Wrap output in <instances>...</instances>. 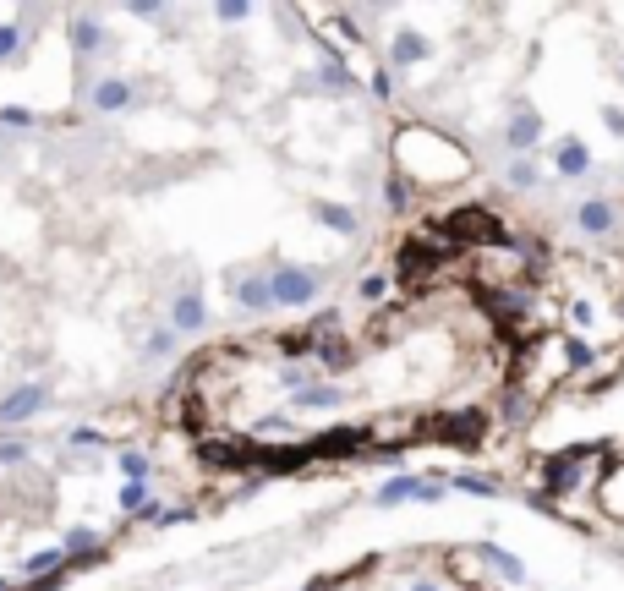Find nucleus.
I'll use <instances>...</instances> for the list:
<instances>
[{
	"label": "nucleus",
	"mask_w": 624,
	"mask_h": 591,
	"mask_svg": "<svg viewBox=\"0 0 624 591\" xmlns=\"http://www.w3.org/2000/svg\"><path fill=\"white\" fill-rule=\"evenodd\" d=\"M438 236H449L455 247H482V241H504V225L499 214H488V208H455L449 219H438Z\"/></svg>",
	"instance_id": "f257e3e1"
},
{
	"label": "nucleus",
	"mask_w": 624,
	"mask_h": 591,
	"mask_svg": "<svg viewBox=\"0 0 624 591\" xmlns=\"http://www.w3.org/2000/svg\"><path fill=\"white\" fill-rule=\"evenodd\" d=\"M269 291H274V307H312L323 291V274L318 269H302V263H280V269H269Z\"/></svg>",
	"instance_id": "f03ea898"
},
{
	"label": "nucleus",
	"mask_w": 624,
	"mask_h": 591,
	"mask_svg": "<svg viewBox=\"0 0 624 591\" xmlns=\"http://www.w3.org/2000/svg\"><path fill=\"white\" fill-rule=\"evenodd\" d=\"M449 252L444 247H433V230L427 236H411V241H400V252H395V274L400 280H427V274H438V263H444Z\"/></svg>",
	"instance_id": "7ed1b4c3"
},
{
	"label": "nucleus",
	"mask_w": 624,
	"mask_h": 591,
	"mask_svg": "<svg viewBox=\"0 0 624 591\" xmlns=\"http://www.w3.org/2000/svg\"><path fill=\"white\" fill-rule=\"evenodd\" d=\"M50 405V389L44 384H17L11 394H0V427H22V422H33V416Z\"/></svg>",
	"instance_id": "20e7f679"
},
{
	"label": "nucleus",
	"mask_w": 624,
	"mask_h": 591,
	"mask_svg": "<svg viewBox=\"0 0 624 591\" xmlns=\"http://www.w3.org/2000/svg\"><path fill=\"white\" fill-rule=\"evenodd\" d=\"M362 449H373L367 427H329V433L312 438V460H340V455H362Z\"/></svg>",
	"instance_id": "39448f33"
},
{
	"label": "nucleus",
	"mask_w": 624,
	"mask_h": 591,
	"mask_svg": "<svg viewBox=\"0 0 624 591\" xmlns=\"http://www.w3.org/2000/svg\"><path fill=\"white\" fill-rule=\"evenodd\" d=\"M132 99H137V88L126 83V77H115V72L88 83V110H94V115H121Z\"/></svg>",
	"instance_id": "423d86ee"
},
{
	"label": "nucleus",
	"mask_w": 624,
	"mask_h": 591,
	"mask_svg": "<svg viewBox=\"0 0 624 591\" xmlns=\"http://www.w3.org/2000/svg\"><path fill=\"white\" fill-rule=\"evenodd\" d=\"M230 296H236V307L241 312H269L274 307V291H269V274H236V280H230Z\"/></svg>",
	"instance_id": "0eeeda50"
},
{
	"label": "nucleus",
	"mask_w": 624,
	"mask_h": 591,
	"mask_svg": "<svg viewBox=\"0 0 624 591\" xmlns=\"http://www.w3.org/2000/svg\"><path fill=\"white\" fill-rule=\"evenodd\" d=\"M170 329L176 334H203L208 329V307L198 291H181L176 301H170Z\"/></svg>",
	"instance_id": "6e6552de"
},
{
	"label": "nucleus",
	"mask_w": 624,
	"mask_h": 591,
	"mask_svg": "<svg viewBox=\"0 0 624 591\" xmlns=\"http://www.w3.org/2000/svg\"><path fill=\"white\" fill-rule=\"evenodd\" d=\"M17 575H22V586H39V581H50V575H72V570H66V548H39V553H28Z\"/></svg>",
	"instance_id": "1a4fd4ad"
},
{
	"label": "nucleus",
	"mask_w": 624,
	"mask_h": 591,
	"mask_svg": "<svg viewBox=\"0 0 624 591\" xmlns=\"http://www.w3.org/2000/svg\"><path fill=\"white\" fill-rule=\"evenodd\" d=\"M66 33H72L77 61H88V55H99V50H104V28H99V17H72V22H66Z\"/></svg>",
	"instance_id": "9d476101"
},
{
	"label": "nucleus",
	"mask_w": 624,
	"mask_h": 591,
	"mask_svg": "<svg viewBox=\"0 0 624 591\" xmlns=\"http://www.w3.org/2000/svg\"><path fill=\"white\" fill-rule=\"evenodd\" d=\"M115 466H121V482H154V460H148V449H137V444L115 449Z\"/></svg>",
	"instance_id": "9b49d317"
},
{
	"label": "nucleus",
	"mask_w": 624,
	"mask_h": 591,
	"mask_svg": "<svg viewBox=\"0 0 624 591\" xmlns=\"http://www.w3.org/2000/svg\"><path fill=\"white\" fill-rule=\"evenodd\" d=\"M291 405H296V411H334V405H345V389H334V384H307V389L291 394Z\"/></svg>",
	"instance_id": "f8f14e48"
},
{
	"label": "nucleus",
	"mask_w": 624,
	"mask_h": 591,
	"mask_svg": "<svg viewBox=\"0 0 624 591\" xmlns=\"http://www.w3.org/2000/svg\"><path fill=\"white\" fill-rule=\"evenodd\" d=\"M312 214H318V225L334 230V236H356V230H362V225H356V214H351L345 203H318Z\"/></svg>",
	"instance_id": "ddd939ff"
},
{
	"label": "nucleus",
	"mask_w": 624,
	"mask_h": 591,
	"mask_svg": "<svg viewBox=\"0 0 624 591\" xmlns=\"http://www.w3.org/2000/svg\"><path fill=\"white\" fill-rule=\"evenodd\" d=\"M422 488H427L422 477H389V482H384V488H378L373 498L389 509V504H406V498H422Z\"/></svg>",
	"instance_id": "4468645a"
},
{
	"label": "nucleus",
	"mask_w": 624,
	"mask_h": 591,
	"mask_svg": "<svg viewBox=\"0 0 624 591\" xmlns=\"http://www.w3.org/2000/svg\"><path fill=\"white\" fill-rule=\"evenodd\" d=\"M115 504H121V515H143L148 504H154V482H121V498H115Z\"/></svg>",
	"instance_id": "2eb2a0df"
},
{
	"label": "nucleus",
	"mask_w": 624,
	"mask_h": 591,
	"mask_svg": "<svg viewBox=\"0 0 624 591\" xmlns=\"http://www.w3.org/2000/svg\"><path fill=\"white\" fill-rule=\"evenodd\" d=\"M422 55H427V39H422V33H400V39L389 44V61H395V66H416Z\"/></svg>",
	"instance_id": "dca6fc26"
},
{
	"label": "nucleus",
	"mask_w": 624,
	"mask_h": 591,
	"mask_svg": "<svg viewBox=\"0 0 624 591\" xmlns=\"http://www.w3.org/2000/svg\"><path fill=\"white\" fill-rule=\"evenodd\" d=\"M176 340H181V334L170 329V323H159V329L143 340V356H148V362H165V356H176Z\"/></svg>",
	"instance_id": "f3484780"
},
{
	"label": "nucleus",
	"mask_w": 624,
	"mask_h": 591,
	"mask_svg": "<svg viewBox=\"0 0 624 591\" xmlns=\"http://www.w3.org/2000/svg\"><path fill=\"white\" fill-rule=\"evenodd\" d=\"M586 165H592V154H586V143H575V137H564V143H559V176H581Z\"/></svg>",
	"instance_id": "a211bd4d"
},
{
	"label": "nucleus",
	"mask_w": 624,
	"mask_h": 591,
	"mask_svg": "<svg viewBox=\"0 0 624 591\" xmlns=\"http://www.w3.org/2000/svg\"><path fill=\"white\" fill-rule=\"evenodd\" d=\"M318 83H323V88H334V94H351V88H356V77H351V66L323 61V66H318Z\"/></svg>",
	"instance_id": "6ab92c4d"
},
{
	"label": "nucleus",
	"mask_w": 624,
	"mask_h": 591,
	"mask_svg": "<svg viewBox=\"0 0 624 591\" xmlns=\"http://www.w3.org/2000/svg\"><path fill=\"white\" fill-rule=\"evenodd\" d=\"M608 225H614V208H608V203H581V230H592V236H603Z\"/></svg>",
	"instance_id": "aec40b11"
},
{
	"label": "nucleus",
	"mask_w": 624,
	"mask_h": 591,
	"mask_svg": "<svg viewBox=\"0 0 624 591\" xmlns=\"http://www.w3.org/2000/svg\"><path fill=\"white\" fill-rule=\"evenodd\" d=\"M22 44H28V39H22V28H17V22H0V66H6V61H17V55H22Z\"/></svg>",
	"instance_id": "412c9836"
},
{
	"label": "nucleus",
	"mask_w": 624,
	"mask_h": 591,
	"mask_svg": "<svg viewBox=\"0 0 624 591\" xmlns=\"http://www.w3.org/2000/svg\"><path fill=\"white\" fill-rule=\"evenodd\" d=\"M537 132H542L537 115H520V121L510 126V148H531V143H537Z\"/></svg>",
	"instance_id": "4be33fe9"
},
{
	"label": "nucleus",
	"mask_w": 624,
	"mask_h": 591,
	"mask_svg": "<svg viewBox=\"0 0 624 591\" xmlns=\"http://www.w3.org/2000/svg\"><path fill=\"white\" fill-rule=\"evenodd\" d=\"M66 444H72V449H104L110 438H104L99 427H72V433H66Z\"/></svg>",
	"instance_id": "5701e85b"
},
{
	"label": "nucleus",
	"mask_w": 624,
	"mask_h": 591,
	"mask_svg": "<svg viewBox=\"0 0 624 591\" xmlns=\"http://www.w3.org/2000/svg\"><path fill=\"white\" fill-rule=\"evenodd\" d=\"M384 197H389V208H395V214H406V197H411V192H406V176H400V170L384 181Z\"/></svg>",
	"instance_id": "b1692460"
},
{
	"label": "nucleus",
	"mask_w": 624,
	"mask_h": 591,
	"mask_svg": "<svg viewBox=\"0 0 624 591\" xmlns=\"http://www.w3.org/2000/svg\"><path fill=\"white\" fill-rule=\"evenodd\" d=\"M214 17L225 22V28H236V22L252 17V6H241V0H225V6H214Z\"/></svg>",
	"instance_id": "393cba45"
},
{
	"label": "nucleus",
	"mask_w": 624,
	"mask_h": 591,
	"mask_svg": "<svg viewBox=\"0 0 624 591\" xmlns=\"http://www.w3.org/2000/svg\"><path fill=\"white\" fill-rule=\"evenodd\" d=\"M28 460V444L22 438H0V466H22Z\"/></svg>",
	"instance_id": "a878e982"
},
{
	"label": "nucleus",
	"mask_w": 624,
	"mask_h": 591,
	"mask_svg": "<svg viewBox=\"0 0 624 591\" xmlns=\"http://www.w3.org/2000/svg\"><path fill=\"white\" fill-rule=\"evenodd\" d=\"M0 126H33L28 104H0Z\"/></svg>",
	"instance_id": "bb28decb"
},
{
	"label": "nucleus",
	"mask_w": 624,
	"mask_h": 591,
	"mask_svg": "<svg viewBox=\"0 0 624 591\" xmlns=\"http://www.w3.org/2000/svg\"><path fill=\"white\" fill-rule=\"evenodd\" d=\"M449 482H455L460 493H482V498H493V493H499V482H482V477H449Z\"/></svg>",
	"instance_id": "cd10ccee"
},
{
	"label": "nucleus",
	"mask_w": 624,
	"mask_h": 591,
	"mask_svg": "<svg viewBox=\"0 0 624 591\" xmlns=\"http://www.w3.org/2000/svg\"><path fill=\"white\" fill-rule=\"evenodd\" d=\"M384 291H389V280H384V274H367V280L356 285V296H362V301H378Z\"/></svg>",
	"instance_id": "c85d7f7f"
},
{
	"label": "nucleus",
	"mask_w": 624,
	"mask_h": 591,
	"mask_svg": "<svg viewBox=\"0 0 624 591\" xmlns=\"http://www.w3.org/2000/svg\"><path fill=\"white\" fill-rule=\"evenodd\" d=\"M531 181H537V165H531V159H515V165H510V187H531Z\"/></svg>",
	"instance_id": "c756f323"
},
{
	"label": "nucleus",
	"mask_w": 624,
	"mask_h": 591,
	"mask_svg": "<svg viewBox=\"0 0 624 591\" xmlns=\"http://www.w3.org/2000/svg\"><path fill=\"white\" fill-rule=\"evenodd\" d=\"M373 94L378 99H395V72H389V66H378V72H373Z\"/></svg>",
	"instance_id": "7c9ffc66"
},
{
	"label": "nucleus",
	"mask_w": 624,
	"mask_h": 591,
	"mask_svg": "<svg viewBox=\"0 0 624 591\" xmlns=\"http://www.w3.org/2000/svg\"><path fill=\"white\" fill-rule=\"evenodd\" d=\"M126 11H132L137 22H159V17H165V6H154V0H137V6H126Z\"/></svg>",
	"instance_id": "2f4dec72"
},
{
	"label": "nucleus",
	"mask_w": 624,
	"mask_h": 591,
	"mask_svg": "<svg viewBox=\"0 0 624 591\" xmlns=\"http://www.w3.org/2000/svg\"><path fill=\"white\" fill-rule=\"evenodd\" d=\"M603 121H608V126H614V132L624 137V110H614V104H608V110H603Z\"/></svg>",
	"instance_id": "473e14b6"
},
{
	"label": "nucleus",
	"mask_w": 624,
	"mask_h": 591,
	"mask_svg": "<svg viewBox=\"0 0 624 591\" xmlns=\"http://www.w3.org/2000/svg\"><path fill=\"white\" fill-rule=\"evenodd\" d=\"M411 591H438V586H433V581H416V586H411Z\"/></svg>",
	"instance_id": "72a5a7b5"
}]
</instances>
